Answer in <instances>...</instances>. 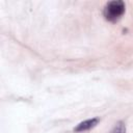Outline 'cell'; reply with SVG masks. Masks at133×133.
<instances>
[{"label": "cell", "mask_w": 133, "mask_h": 133, "mask_svg": "<svg viewBox=\"0 0 133 133\" xmlns=\"http://www.w3.org/2000/svg\"><path fill=\"white\" fill-rule=\"evenodd\" d=\"M125 9H126V5L124 1L112 0L106 3V5L104 6L103 14L107 21L115 23L122 18V16L125 12Z\"/></svg>", "instance_id": "6da1fadb"}, {"label": "cell", "mask_w": 133, "mask_h": 133, "mask_svg": "<svg viewBox=\"0 0 133 133\" xmlns=\"http://www.w3.org/2000/svg\"><path fill=\"white\" fill-rule=\"evenodd\" d=\"M110 133H126V125L124 122L119 121L117 122L114 127L112 128V130L110 131Z\"/></svg>", "instance_id": "3957f363"}, {"label": "cell", "mask_w": 133, "mask_h": 133, "mask_svg": "<svg viewBox=\"0 0 133 133\" xmlns=\"http://www.w3.org/2000/svg\"><path fill=\"white\" fill-rule=\"evenodd\" d=\"M99 122H100V118H99V117H92V118L83 121V122H81L80 124H78V125L74 128V131L77 132V133L88 131V130L95 128V127L99 124Z\"/></svg>", "instance_id": "7a4b0ae2"}]
</instances>
